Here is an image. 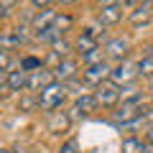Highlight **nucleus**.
Listing matches in <instances>:
<instances>
[{"label":"nucleus","mask_w":153,"mask_h":153,"mask_svg":"<svg viewBox=\"0 0 153 153\" xmlns=\"http://www.w3.org/2000/svg\"><path fill=\"white\" fill-rule=\"evenodd\" d=\"M66 94H69L66 84H61V82L49 84V87H46L41 94H36V97H38V110H44L46 115H49V112H56V110H61V105L66 102Z\"/></svg>","instance_id":"f257e3e1"},{"label":"nucleus","mask_w":153,"mask_h":153,"mask_svg":"<svg viewBox=\"0 0 153 153\" xmlns=\"http://www.w3.org/2000/svg\"><path fill=\"white\" fill-rule=\"evenodd\" d=\"M146 117V110H143V97L140 100H133V102H123L120 107L112 112V123L123 128H133Z\"/></svg>","instance_id":"f03ea898"},{"label":"nucleus","mask_w":153,"mask_h":153,"mask_svg":"<svg viewBox=\"0 0 153 153\" xmlns=\"http://www.w3.org/2000/svg\"><path fill=\"white\" fill-rule=\"evenodd\" d=\"M102 51H105V59H112V61H125L128 59V54H130V41L128 38H123V36H115V38H107L105 41V46H102Z\"/></svg>","instance_id":"7ed1b4c3"},{"label":"nucleus","mask_w":153,"mask_h":153,"mask_svg":"<svg viewBox=\"0 0 153 153\" xmlns=\"http://www.w3.org/2000/svg\"><path fill=\"white\" fill-rule=\"evenodd\" d=\"M135 76H138L135 64L125 59V61H120V64L112 66V71H110V82L117 84V87H128V84H133V79H135Z\"/></svg>","instance_id":"20e7f679"},{"label":"nucleus","mask_w":153,"mask_h":153,"mask_svg":"<svg viewBox=\"0 0 153 153\" xmlns=\"http://www.w3.org/2000/svg\"><path fill=\"white\" fill-rule=\"evenodd\" d=\"M123 8L125 3H100L97 5V21L102 26H115L123 21Z\"/></svg>","instance_id":"39448f33"},{"label":"nucleus","mask_w":153,"mask_h":153,"mask_svg":"<svg viewBox=\"0 0 153 153\" xmlns=\"http://www.w3.org/2000/svg\"><path fill=\"white\" fill-rule=\"evenodd\" d=\"M56 79H54V71L51 69H38V71H33V74H28V84H26V89L31 94H41L49 84H54Z\"/></svg>","instance_id":"423d86ee"},{"label":"nucleus","mask_w":153,"mask_h":153,"mask_svg":"<svg viewBox=\"0 0 153 153\" xmlns=\"http://www.w3.org/2000/svg\"><path fill=\"white\" fill-rule=\"evenodd\" d=\"M94 100H97V105H102V107H112V105L120 102V87L112 84V82L100 84V87H94Z\"/></svg>","instance_id":"0eeeda50"},{"label":"nucleus","mask_w":153,"mask_h":153,"mask_svg":"<svg viewBox=\"0 0 153 153\" xmlns=\"http://www.w3.org/2000/svg\"><path fill=\"white\" fill-rule=\"evenodd\" d=\"M110 71H112L110 61H102V64H97V66H89V69H84L82 79H84V84H92V87H100V84L110 82Z\"/></svg>","instance_id":"6e6552de"},{"label":"nucleus","mask_w":153,"mask_h":153,"mask_svg":"<svg viewBox=\"0 0 153 153\" xmlns=\"http://www.w3.org/2000/svg\"><path fill=\"white\" fill-rule=\"evenodd\" d=\"M94 110H97L94 94H82V97H76L74 102H71L69 115H71V120H74V117H87V115H92Z\"/></svg>","instance_id":"1a4fd4ad"},{"label":"nucleus","mask_w":153,"mask_h":153,"mask_svg":"<svg viewBox=\"0 0 153 153\" xmlns=\"http://www.w3.org/2000/svg\"><path fill=\"white\" fill-rule=\"evenodd\" d=\"M76 69H79V61H76V59H64L56 69H51V71H54V79H56V82L69 84V82H74V79H76Z\"/></svg>","instance_id":"9d476101"},{"label":"nucleus","mask_w":153,"mask_h":153,"mask_svg":"<svg viewBox=\"0 0 153 153\" xmlns=\"http://www.w3.org/2000/svg\"><path fill=\"white\" fill-rule=\"evenodd\" d=\"M59 18V13L54 10V8H46V10H38L36 16L31 18V28H33V33H41V31H46V28H51L54 26V21Z\"/></svg>","instance_id":"9b49d317"},{"label":"nucleus","mask_w":153,"mask_h":153,"mask_svg":"<svg viewBox=\"0 0 153 153\" xmlns=\"http://www.w3.org/2000/svg\"><path fill=\"white\" fill-rule=\"evenodd\" d=\"M69 125H71V115L69 112L56 110V112L46 115V128H49V133H64V130H69Z\"/></svg>","instance_id":"f8f14e48"},{"label":"nucleus","mask_w":153,"mask_h":153,"mask_svg":"<svg viewBox=\"0 0 153 153\" xmlns=\"http://www.w3.org/2000/svg\"><path fill=\"white\" fill-rule=\"evenodd\" d=\"M94 49H100V41L87 31V28H82V31L76 33V38H74V51L82 56V54H89V51H94Z\"/></svg>","instance_id":"ddd939ff"},{"label":"nucleus","mask_w":153,"mask_h":153,"mask_svg":"<svg viewBox=\"0 0 153 153\" xmlns=\"http://www.w3.org/2000/svg\"><path fill=\"white\" fill-rule=\"evenodd\" d=\"M130 23L133 26H146V23H151L153 18V3H140V5H135V10H130Z\"/></svg>","instance_id":"4468645a"},{"label":"nucleus","mask_w":153,"mask_h":153,"mask_svg":"<svg viewBox=\"0 0 153 153\" xmlns=\"http://www.w3.org/2000/svg\"><path fill=\"white\" fill-rule=\"evenodd\" d=\"M26 84H28V74L18 66V69H13V71H8V82H5V87L10 89V92H21V89H26Z\"/></svg>","instance_id":"2eb2a0df"},{"label":"nucleus","mask_w":153,"mask_h":153,"mask_svg":"<svg viewBox=\"0 0 153 153\" xmlns=\"http://www.w3.org/2000/svg\"><path fill=\"white\" fill-rule=\"evenodd\" d=\"M146 148H148V143L140 140V138H135V135L123 138V143H120V151L123 153H146Z\"/></svg>","instance_id":"dca6fc26"},{"label":"nucleus","mask_w":153,"mask_h":153,"mask_svg":"<svg viewBox=\"0 0 153 153\" xmlns=\"http://www.w3.org/2000/svg\"><path fill=\"white\" fill-rule=\"evenodd\" d=\"M71 51H74V44L71 41H66V38H59L56 44H51V54L56 56L59 61H64V59H71Z\"/></svg>","instance_id":"f3484780"},{"label":"nucleus","mask_w":153,"mask_h":153,"mask_svg":"<svg viewBox=\"0 0 153 153\" xmlns=\"http://www.w3.org/2000/svg\"><path fill=\"white\" fill-rule=\"evenodd\" d=\"M79 61L84 64V69H89V66H97V64H102V61H107V59H105V51H102V46H100V49L89 51V54H82Z\"/></svg>","instance_id":"a211bd4d"},{"label":"nucleus","mask_w":153,"mask_h":153,"mask_svg":"<svg viewBox=\"0 0 153 153\" xmlns=\"http://www.w3.org/2000/svg\"><path fill=\"white\" fill-rule=\"evenodd\" d=\"M135 71L140 76H153V54H148V51H146V54L135 61Z\"/></svg>","instance_id":"6ab92c4d"},{"label":"nucleus","mask_w":153,"mask_h":153,"mask_svg":"<svg viewBox=\"0 0 153 153\" xmlns=\"http://www.w3.org/2000/svg\"><path fill=\"white\" fill-rule=\"evenodd\" d=\"M21 69L26 71V74H33V71L44 69V61L38 59V56H23L21 59Z\"/></svg>","instance_id":"aec40b11"},{"label":"nucleus","mask_w":153,"mask_h":153,"mask_svg":"<svg viewBox=\"0 0 153 153\" xmlns=\"http://www.w3.org/2000/svg\"><path fill=\"white\" fill-rule=\"evenodd\" d=\"M33 107H38V97H36V94L23 97L21 102H18V110H21V112H28V110H33Z\"/></svg>","instance_id":"412c9836"},{"label":"nucleus","mask_w":153,"mask_h":153,"mask_svg":"<svg viewBox=\"0 0 153 153\" xmlns=\"http://www.w3.org/2000/svg\"><path fill=\"white\" fill-rule=\"evenodd\" d=\"M71 23H74V21H71V16H66V13H64V16H59V18H56V21H54V28H59V31L64 33L66 28L71 26Z\"/></svg>","instance_id":"4be33fe9"},{"label":"nucleus","mask_w":153,"mask_h":153,"mask_svg":"<svg viewBox=\"0 0 153 153\" xmlns=\"http://www.w3.org/2000/svg\"><path fill=\"white\" fill-rule=\"evenodd\" d=\"M56 153H79V143L71 138V140H66V143H61V148Z\"/></svg>","instance_id":"5701e85b"},{"label":"nucleus","mask_w":153,"mask_h":153,"mask_svg":"<svg viewBox=\"0 0 153 153\" xmlns=\"http://www.w3.org/2000/svg\"><path fill=\"white\" fill-rule=\"evenodd\" d=\"M13 8H16V3H0V21L10 16V13H13Z\"/></svg>","instance_id":"b1692460"},{"label":"nucleus","mask_w":153,"mask_h":153,"mask_svg":"<svg viewBox=\"0 0 153 153\" xmlns=\"http://www.w3.org/2000/svg\"><path fill=\"white\" fill-rule=\"evenodd\" d=\"M8 66H10V56H8V51L0 49V71H8Z\"/></svg>","instance_id":"393cba45"},{"label":"nucleus","mask_w":153,"mask_h":153,"mask_svg":"<svg viewBox=\"0 0 153 153\" xmlns=\"http://www.w3.org/2000/svg\"><path fill=\"white\" fill-rule=\"evenodd\" d=\"M146 143L153 146V125H148V130H146Z\"/></svg>","instance_id":"a878e982"},{"label":"nucleus","mask_w":153,"mask_h":153,"mask_svg":"<svg viewBox=\"0 0 153 153\" xmlns=\"http://www.w3.org/2000/svg\"><path fill=\"white\" fill-rule=\"evenodd\" d=\"M146 123H148V125H153V107L146 110Z\"/></svg>","instance_id":"bb28decb"},{"label":"nucleus","mask_w":153,"mask_h":153,"mask_svg":"<svg viewBox=\"0 0 153 153\" xmlns=\"http://www.w3.org/2000/svg\"><path fill=\"white\" fill-rule=\"evenodd\" d=\"M5 82H8V71H0V87H5Z\"/></svg>","instance_id":"cd10ccee"},{"label":"nucleus","mask_w":153,"mask_h":153,"mask_svg":"<svg viewBox=\"0 0 153 153\" xmlns=\"http://www.w3.org/2000/svg\"><path fill=\"white\" fill-rule=\"evenodd\" d=\"M0 153H18V151H8V148H0Z\"/></svg>","instance_id":"c85d7f7f"},{"label":"nucleus","mask_w":153,"mask_h":153,"mask_svg":"<svg viewBox=\"0 0 153 153\" xmlns=\"http://www.w3.org/2000/svg\"><path fill=\"white\" fill-rule=\"evenodd\" d=\"M148 84H151V89H153V76H148Z\"/></svg>","instance_id":"c756f323"},{"label":"nucleus","mask_w":153,"mask_h":153,"mask_svg":"<svg viewBox=\"0 0 153 153\" xmlns=\"http://www.w3.org/2000/svg\"><path fill=\"white\" fill-rule=\"evenodd\" d=\"M146 153H153V146H148V148H146Z\"/></svg>","instance_id":"7c9ffc66"},{"label":"nucleus","mask_w":153,"mask_h":153,"mask_svg":"<svg viewBox=\"0 0 153 153\" xmlns=\"http://www.w3.org/2000/svg\"><path fill=\"white\" fill-rule=\"evenodd\" d=\"M148 54H153V46H151V49H148Z\"/></svg>","instance_id":"2f4dec72"},{"label":"nucleus","mask_w":153,"mask_h":153,"mask_svg":"<svg viewBox=\"0 0 153 153\" xmlns=\"http://www.w3.org/2000/svg\"><path fill=\"white\" fill-rule=\"evenodd\" d=\"M151 102H153V94H151Z\"/></svg>","instance_id":"473e14b6"}]
</instances>
